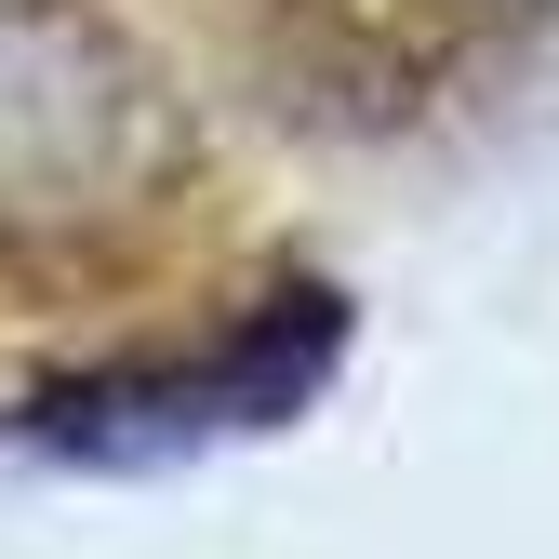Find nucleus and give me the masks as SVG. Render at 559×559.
I'll return each mask as SVG.
<instances>
[{"label":"nucleus","mask_w":559,"mask_h":559,"mask_svg":"<svg viewBox=\"0 0 559 559\" xmlns=\"http://www.w3.org/2000/svg\"><path fill=\"white\" fill-rule=\"evenodd\" d=\"M546 0H266V94L307 133H400L533 40Z\"/></svg>","instance_id":"f03ea898"},{"label":"nucleus","mask_w":559,"mask_h":559,"mask_svg":"<svg viewBox=\"0 0 559 559\" xmlns=\"http://www.w3.org/2000/svg\"><path fill=\"white\" fill-rule=\"evenodd\" d=\"M187 174L200 120L107 0H0V266L133 253Z\"/></svg>","instance_id":"f257e3e1"}]
</instances>
